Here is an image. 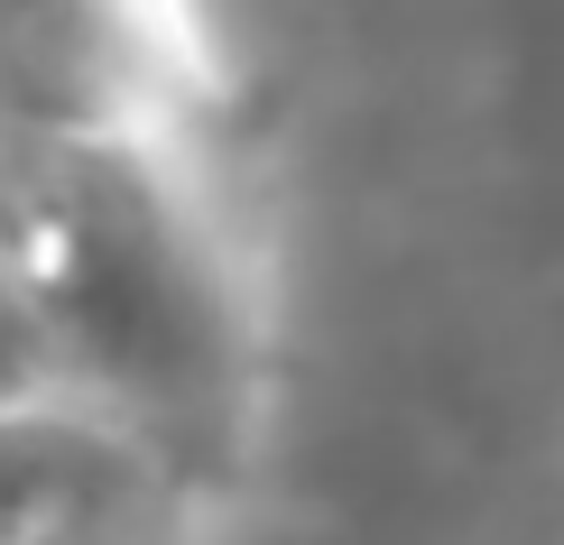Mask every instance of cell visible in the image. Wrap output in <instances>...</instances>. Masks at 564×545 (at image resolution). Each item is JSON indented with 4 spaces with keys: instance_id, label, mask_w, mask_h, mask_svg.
Here are the masks:
<instances>
[{
    "instance_id": "obj_1",
    "label": "cell",
    "mask_w": 564,
    "mask_h": 545,
    "mask_svg": "<svg viewBox=\"0 0 564 545\" xmlns=\"http://www.w3.org/2000/svg\"><path fill=\"white\" fill-rule=\"evenodd\" d=\"M204 111L185 0H0V139L204 149Z\"/></svg>"
}]
</instances>
